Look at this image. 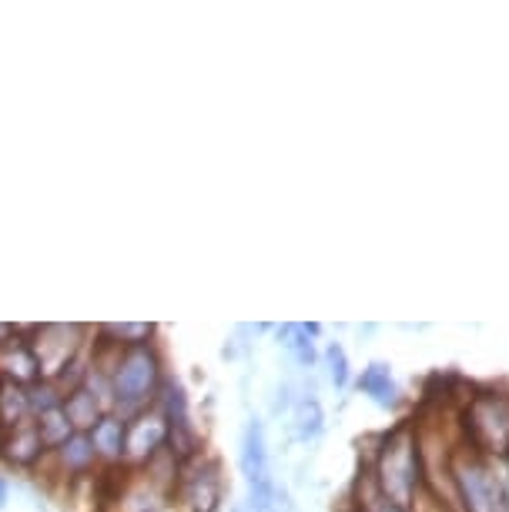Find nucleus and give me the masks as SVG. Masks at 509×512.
Here are the masks:
<instances>
[{
	"mask_svg": "<svg viewBox=\"0 0 509 512\" xmlns=\"http://www.w3.org/2000/svg\"><path fill=\"white\" fill-rule=\"evenodd\" d=\"M158 359L151 349L144 345H134L114 362L111 369V399L121 405V409H141L144 402L151 399V392L158 389Z\"/></svg>",
	"mask_w": 509,
	"mask_h": 512,
	"instance_id": "nucleus-1",
	"label": "nucleus"
},
{
	"mask_svg": "<svg viewBox=\"0 0 509 512\" xmlns=\"http://www.w3.org/2000/svg\"><path fill=\"white\" fill-rule=\"evenodd\" d=\"M379 486L392 502H399V506H406L412 499V486H416V449H412V442L406 436L392 439L386 452H382Z\"/></svg>",
	"mask_w": 509,
	"mask_h": 512,
	"instance_id": "nucleus-2",
	"label": "nucleus"
},
{
	"mask_svg": "<svg viewBox=\"0 0 509 512\" xmlns=\"http://www.w3.org/2000/svg\"><path fill=\"white\" fill-rule=\"evenodd\" d=\"M168 439V419L158 412H144L134 422H128V436H124V456L128 459H151L165 446Z\"/></svg>",
	"mask_w": 509,
	"mask_h": 512,
	"instance_id": "nucleus-3",
	"label": "nucleus"
},
{
	"mask_svg": "<svg viewBox=\"0 0 509 512\" xmlns=\"http://www.w3.org/2000/svg\"><path fill=\"white\" fill-rule=\"evenodd\" d=\"M44 439H41V429L37 422H21V425H11L7 429L4 442H0V452H4L7 462L14 466H34L37 459L44 456Z\"/></svg>",
	"mask_w": 509,
	"mask_h": 512,
	"instance_id": "nucleus-4",
	"label": "nucleus"
},
{
	"mask_svg": "<svg viewBox=\"0 0 509 512\" xmlns=\"http://www.w3.org/2000/svg\"><path fill=\"white\" fill-rule=\"evenodd\" d=\"M0 369H4V375L14 385L37 382V375H41V365L34 359L31 342H21V338H4L0 342Z\"/></svg>",
	"mask_w": 509,
	"mask_h": 512,
	"instance_id": "nucleus-5",
	"label": "nucleus"
},
{
	"mask_svg": "<svg viewBox=\"0 0 509 512\" xmlns=\"http://www.w3.org/2000/svg\"><path fill=\"white\" fill-rule=\"evenodd\" d=\"M64 415H67V422L74 425V432H88L104 419V412H101V402H98V392H91V389H84V385H78L74 392H67L64 395Z\"/></svg>",
	"mask_w": 509,
	"mask_h": 512,
	"instance_id": "nucleus-6",
	"label": "nucleus"
},
{
	"mask_svg": "<svg viewBox=\"0 0 509 512\" xmlns=\"http://www.w3.org/2000/svg\"><path fill=\"white\" fill-rule=\"evenodd\" d=\"M91 446L98 452V459L108 462H121L124 459V436H128V422L118 419V415H104V419L88 432Z\"/></svg>",
	"mask_w": 509,
	"mask_h": 512,
	"instance_id": "nucleus-7",
	"label": "nucleus"
},
{
	"mask_svg": "<svg viewBox=\"0 0 509 512\" xmlns=\"http://www.w3.org/2000/svg\"><path fill=\"white\" fill-rule=\"evenodd\" d=\"M459 482H463V496H466L469 512H496L493 479H489L483 469L466 466L463 472H459Z\"/></svg>",
	"mask_w": 509,
	"mask_h": 512,
	"instance_id": "nucleus-8",
	"label": "nucleus"
},
{
	"mask_svg": "<svg viewBox=\"0 0 509 512\" xmlns=\"http://www.w3.org/2000/svg\"><path fill=\"white\" fill-rule=\"evenodd\" d=\"M359 385H362V392H366L372 402L382 405V409H389V405H396V382H392L389 365L372 362L369 369L362 372Z\"/></svg>",
	"mask_w": 509,
	"mask_h": 512,
	"instance_id": "nucleus-9",
	"label": "nucleus"
},
{
	"mask_svg": "<svg viewBox=\"0 0 509 512\" xmlns=\"http://www.w3.org/2000/svg\"><path fill=\"white\" fill-rule=\"evenodd\" d=\"M57 459H61V466L67 472L81 476V472H88L94 466L98 452H94V446H91V436H84V432H74V436L67 439L61 449H57Z\"/></svg>",
	"mask_w": 509,
	"mask_h": 512,
	"instance_id": "nucleus-10",
	"label": "nucleus"
},
{
	"mask_svg": "<svg viewBox=\"0 0 509 512\" xmlns=\"http://www.w3.org/2000/svg\"><path fill=\"white\" fill-rule=\"evenodd\" d=\"M27 415H31L27 389H21V385H14V382L0 385V422H4L7 429H11V425L27 422Z\"/></svg>",
	"mask_w": 509,
	"mask_h": 512,
	"instance_id": "nucleus-11",
	"label": "nucleus"
},
{
	"mask_svg": "<svg viewBox=\"0 0 509 512\" xmlns=\"http://www.w3.org/2000/svg\"><path fill=\"white\" fill-rule=\"evenodd\" d=\"M315 332H319V325H285L278 335H282V345L295 355V359L302 365H312L315 362V345H312Z\"/></svg>",
	"mask_w": 509,
	"mask_h": 512,
	"instance_id": "nucleus-12",
	"label": "nucleus"
},
{
	"mask_svg": "<svg viewBox=\"0 0 509 512\" xmlns=\"http://www.w3.org/2000/svg\"><path fill=\"white\" fill-rule=\"evenodd\" d=\"M325 429V415H322V405L319 399H302L295 405V436L299 439H319Z\"/></svg>",
	"mask_w": 509,
	"mask_h": 512,
	"instance_id": "nucleus-13",
	"label": "nucleus"
},
{
	"mask_svg": "<svg viewBox=\"0 0 509 512\" xmlns=\"http://www.w3.org/2000/svg\"><path fill=\"white\" fill-rule=\"evenodd\" d=\"M37 429H41V439H44L47 449H61L64 442L74 436V425L67 422L64 409H54V412L41 415V419H37Z\"/></svg>",
	"mask_w": 509,
	"mask_h": 512,
	"instance_id": "nucleus-14",
	"label": "nucleus"
},
{
	"mask_svg": "<svg viewBox=\"0 0 509 512\" xmlns=\"http://www.w3.org/2000/svg\"><path fill=\"white\" fill-rule=\"evenodd\" d=\"M325 365H329V379L335 389H345L349 385V362H345V352L339 345H329V352H325Z\"/></svg>",
	"mask_w": 509,
	"mask_h": 512,
	"instance_id": "nucleus-15",
	"label": "nucleus"
},
{
	"mask_svg": "<svg viewBox=\"0 0 509 512\" xmlns=\"http://www.w3.org/2000/svg\"><path fill=\"white\" fill-rule=\"evenodd\" d=\"M104 332L114 335V338H124V342H128L131 349H134V345H141L144 338L151 335V325H108Z\"/></svg>",
	"mask_w": 509,
	"mask_h": 512,
	"instance_id": "nucleus-16",
	"label": "nucleus"
},
{
	"mask_svg": "<svg viewBox=\"0 0 509 512\" xmlns=\"http://www.w3.org/2000/svg\"><path fill=\"white\" fill-rule=\"evenodd\" d=\"M366 509L369 512H406V509L399 506V502H392L386 492H372L369 502H366Z\"/></svg>",
	"mask_w": 509,
	"mask_h": 512,
	"instance_id": "nucleus-17",
	"label": "nucleus"
},
{
	"mask_svg": "<svg viewBox=\"0 0 509 512\" xmlns=\"http://www.w3.org/2000/svg\"><path fill=\"white\" fill-rule=\"evenodd\" d=\"M493 496H496V512H509V482L493 479Z\"/></svg>",
	"mask_w": 509,
	"mask_h": 512,
	"instance_id": "nucleus-18",
	"label": "nucleus"
},
{
	"mask_svg": "<svg viewBox=\"0 0 509 512\" xmlns=\"http://www.w3.org/2000/svg\"><path fill=\"white\" fill-rule=\"evenodd\" d=\"M4 502H7V482L0 479V506H4Z\"/></svg>",
	"mask_w": 509,
	"mask_h": 512,
	"instance_id": "nucleus-19",
	"label": "nucleus"
},
{
	"mask_svg": "<svg viewBox=\"0 0 509 512\" xmlns=\"http://www.w3.org/2000/svg\"><path fill=\"white\" fill-rule=\"evenodd\" d=\"M235 512H245V509H235Z\"/></svg>",
	"mask_w": 509,
	"mask_h": 512,
	"instance_id": "nucleus-20",
	"label": "nucleus"
}]
</instances>
